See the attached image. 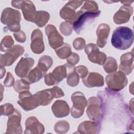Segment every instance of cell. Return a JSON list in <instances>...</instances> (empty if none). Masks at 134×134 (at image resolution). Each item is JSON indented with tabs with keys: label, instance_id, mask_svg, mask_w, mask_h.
Here are the masks:
<instances>
[{
	"label": "cell",
	"instance_id": "30",
	"mask_svg": "<svg viewBox=\"0 0 134 134\" xmlns=\"http://www.w3.org/2000/svg\"><path fill=\"white\" fill-rule=\"evenodd\" d=\"M30 83L26 79H20L17 80L14 85V88L16 92L20 93L30 90Z\"/></svg>",
	"mask_w": 134,
	"mask_h": 134
},
{
	"label": "cell",
	"instance_id": "15",
	"mask_svg": "<svg viewBox=\"0 0 134 134\" xmlns=\"http://www.w3.org/2000/svg\"><path fill=\"white\" fill-rule=\"evenodd\" d=\"M30 48L31 51L36 54H40L44 50L43 34L39 29H36L32 32Z\"/></svg>",
	"mask_w": 134,
	"mask_h": 134
},
{
	"label": "cell",
	"instance_id": "6",
	"mask_svg": "<svg viewBox=\"0 0 134 134\" xmlns=\"http://www.w3.org/2000/svg\"><path fill=\"white\" fill-rule=\"evenodd\" d=\"M25 50L23 46L19 44L14 46L7 50L5 53L0 55V66L4 67L11 65L18 57L23 54Z\"/></svg>",
	"mask_w": 134,
	"mask_h": 134
},
{
	"label": "cell",
	"instance_id": "20",
	"mask_svg": "<svg viewBox=\"0 0 134 134\" xmlns=\"http://www.w3.org/2000/svg\"><path fill=\"white\" fill-rule=\"evenodd\" d=\"M120 61L119 71L124 73L125 75L130 74L133 70V51L123 54L120 58Z\"/></svg>",
	"mask_w": 134,
	"mask_h": 134
},
{
	"label": "cell",
	"instance_id": "10",
	"mask_svg": "<svg viewBox=\"0 0 134 134\" xmlns=\"http://www.w3.org/2000/svg\"><path fill=\"white\" fill-rule=\"evenodd\" d=\"M85 52L91 62L99 65H103L107 59L106 54L100 52L97 46L94 43L87 44L85 47Z\"/></svg>",
	"mask_w": 134,
	"mask_h": 134
},
{
	"label": "cell",
	"instance_id": "11",
	"mask_svg": "<svg viewBox=\"0 0 134 134\" xmlns=\"http://www.w3.org/2000/svg\"><path fill=\"white\" fill-rule=\"evenodd\" d=\"M21 115L19 110L15 109L9 116L7 122V128L5 133L21 134L23 128L21 125Z\"/></svg>",
	"mask_w": 134,
	"mask_h": 134
},
{
	"label": "cell",
	"instance_id": "8",
	"mask_svg": "<svg viewBox=\"0 0 134 134\" xmlns=\"http://www.w3.org/2000/svg\"><path fill=\"white\" fill-rule=\"evenodd\" d=\"M67 75L68 70L65 65L57 66L52 72L44 75V82L48 86L57 85L66 77Z\"/></svg>",
	"mask_w": 134,
	"mask_h": 134
},
{
	"label": "cell",
	"instance_id": "21",
	"mask_svg": "<svg viewBox=\"0 0 134 134\" xmlns=\"http://www.w3.org/2000/svg\"><path fill=\"white\" fill-rule=\"evenodd\" d=\"M84 85L87 87H101L104 84L103 76L97 72H90L82 79Z\"/></svg>",
	"mask_w": 134,
	"mask_h": 134
},
{
	"label": "cell",
	"instance_id": "16",
	"mask_svg": "<svg viewBox=\"0 0 134 134\" xmlns=\"http://www.w3.org/2000/svg\"><path fill=\"white\" fill-rule=\"evenodd\" d=\"M34 60L30 57H23L18 62L15 69V74L19 77H25L33 66Z\"/></svg>",
	"mask_w": 134,
	"mask_h": 134
},
{
	"label": "cell",
	"instance_id": "18",
	"mask_svg": "<svg viewBox=\"0 0 134 134\" xmlns=\"http://www.w3.org/2000/svg\"><path fill=\"white\" fill-rule=\"evenodd\" d=\"M49 69V68L46 65L38 61L37 66L28 73L26 76V80L30 84L36 83L44 76Z\"/></svg>",
	"mask_w": 134,
	"mask_h": 134
},
{
	"label": "cell",
	"instance_id": "2",
	"mask_svg": "<svg viewBox=\"0 0 134 134\" xmlns=\"http://www.w3.org/2000/svg\"><path fill=\"white\" fill-rule=\"evenodd\" d=\"M21 19L20 13L16 9L7 7L2 12L1 23L7 25V29L10 31L17 32L20 30V21Z\"/></svg>",
	"mask_w": 134,
	"mask_h": 134
},
{
	"label": "cell",
	"instance_id": "28",
	"mask_svg": "<svg viewBox=\"0 0 134 134\" xmlns=\"http://www.w3.org/2000/svg\"><path fill=\"white\" fill-rule=\"evenodd\" d=\"M103 65L105 72L108 74L115 72L118 68L116 60L111 57H108Z\"/></svg>",
	"mask_w": 134,
	"mask_h": 134
},
{
	"label": "cell",
	"instance_id": "5",
	"mask_svg": "<svg viewBox=\"0 0 134 134\" xmlns=\"http://www.w3.org/2000/svg\"><path fill=\"white\" fill-rule=\"evenodd\" d=\"M71 98L73 103V106L71 109V116L74 118H80L84 112L87 101L84 95L79 91L73 93Z\"/></svg>",
	"mask_w": 134,
	"mask_h": 134
},
{
	"label": "cell",
	"instance_id": "26",
	"mask_svg": "<svg viewBox=\"0 0 134 134\" xmlns=\"http://www.w3.org/2000/svg\"><path fill=\"white\" fill-rule=\"evenodd\" d=\"M68 71V74L66 76V83L68 85L71 87L77 86L80 82V76L75 70L74 66L71 65L68 63L64 64Z\"/></svg>",
	"mask_w": 134,
	"mask_h": 134
},
{
	"label": "cell",
	"instance_id": "17",
	"mask_svg": "<svg viewBox=\"0 0 134 134\" xmlns=\"http://www.w3.org/2000/svg\"><path fill=\"white\" fill-rule=\"evenodd\" d=\"M25 127L24 133L26 134H41L44 131L43 125L35 116L29 117L26 119Z\"/></svg>",
	"mask_w": 134,
	"mask_h": 134
},
{
	"label": "cell",
	"instance_id": "39",
	"mask_svg": "<svg viewBox=\"0 0 134 134\" xmlns=\"http://www.w3.org/2000/svg\"><path fill=\"white\" fill-rule=\"evenodd\" d=\"M15 84V78L10 72H7L6 78L4 81V85L6 87H12Z\"/></svg>",
	"mask_w": 134,
	"mask_h": 134
},
{
	"label": "cell",
	"instance_id": "38",
	"mask_svg": "<svg viewBox=\"0 0 134 134\" xmlns=\"http://www.w3.org/2000/svg\"><path fill=\"white\" fill-rule=\"evenodd\" d=\"M75 70L78 73L80 77L82 79L85 78L87 75L88 73V69L86 68V66L83 65H80L76 66L75 68Z\"/></svg>",
	"mask_w": 134,
	"mask_h": 134
},
{
	"label": "cell",
	"instance_id": "42",
	"mask_svg": "<svg viewBox=\"0 0 134 134\" xmlns=\"http://www.w3.org/2000/svg\"><path fill=\"white\" fill-rule=\"evenodd\" d=\"M6 73V70L4 67L1 66V79H2Z\"/></svg>",
	"mask_w": 134,
	"mask_h": 134
},
{
	"label": "cell",
	"instance_id": "14",
	"mask_svg": "<svg viewBox=\"0 0 134 134\" xmlns=\"http://www.w3.org/2000/svg\"><path fill=\"white\" fill-rule=\"evenodd\" d=\"M18 97L19 100L17 103L25 111L31 110L39 106L35 99L34 95L29 91L20 92Z\"/></svg>",
	"mask_w": 134,
	"mask_h": 134
},
{
	"label": "cell",
	"instance_id": "12",
	"mask_svg": "<svg viewBox=\"0 0 134 134\" xmlns=\"http://www.w3.org/2000/svg\"><path fill=\"white\" fill-rule=\"evenodd\" d=\"M45 32L48 39L49 44L52 49H56L64 43L63 37L53 25H48L45 28Z\"/></svg>",
	"mask_w": 134,
	"mask_h": 134
},
{
	"label": "cell",
	"instance_id": "34",
	"mask_svg": "<svg viewBox=\"0 0 134 134\" xmlns=\"http://www.w3.org/2000/svg\"><path fill=\"white\" fill-rule=\"evenodd\" d=\"M59 29L62 35L65 36H69L72 33L73 29V25L66 21H63L60 24Z\"/></svg>",
	"mask_w": 134,
	"mask_h": 134
},
{
	"label": "cell",
	"instance_id": "9",
	"mask_svg": "<svg viewBox=\"0 0 134 134\" xmlns=\"http://www.w3.org/2000/svg\"><path fill=\"white\" fill-rule=\"evenodd\" d=\"M133 1H122L121 2L123 4L119 10L115 14L113 19L115 24L120 25L127 23L131 16L133 14V8L131 6V3Z\"/></svg>",
	"mask_w": 134,
	"mask_h": 134
},
{
	"label": "cell",
	"instance_id": "37",
	"mask_svg": "<svg viewBox=\"0 0 134 134\" xmlns=\"http://www.w3.org/2000/svg\"><path fill=\"white\" fill-rule=\"evenodd\" d=\"M79 61L80 57L77 53L75 52H72L68 58H66L67 63L73 66L77 64Z\"/></svg>",
	"mask_w": 134,
	"mask_h": 134
},
{
	"label": "cell",
	"instance_id": "29",
	"mask_svg": "<svg viewBox=\"0 0 134 134\" xmlns=\"http://www.w3.org/2000/svg\"><path fill=\"white\" fill-rule=\"evenodd\" d=\"M57 56L61 59L68 58L72 53V49L70 46L67 43H64L60 47L55 49Z\"/></svg>",
	"mask_w": 134,
	"mask_h": 134
},
{
	"label": "cell",
	"instance_id": "35",
	"mask_svg": "<svg viewBox=\"0 0 134 134\" xmlns=\"http://www.w3.org/2000/svg\"><path fill=\"white\" fill-rule=\"evenodd\" d=\"M14 106L10 103H6L1 105L0 113L1 115L10 116L15 111Z\"/></svg>",
	"mask_w": 134,
	"mask_h": 134
},
{
	"label": "cell",
	"instance_id": "33",
	"mask_svg": "<svg viewBox=\"0 0 134 134\" xmlns=\"http://www.w3.org/2000/svg\"><path fill=\"white\" fill-rule=\"evenodd\" d=\"M80 10L92 13H96L99 11L97 3L94 1H85Z\"/></svg>",
	"mask_w": 134,
	"mask_h": 134
},
{
	"label": "cell",
	"instance_id": "13",
	"mask_svg": "<svg viewBox=\"0 0 134 134\" xmlns=\"http://www.w3.org/2000/svg\"><path fill=\"white\" fill-rule=\"evenodd\" d=\"M80 13L79 17L76 21L73 24V27L77 34H79L83 29L84 25H85L88 21L93 20L96 17H98L101 12L99 10L96 13L84 12L79 10Z\"/></svg>",
	"mask_w": 134,
	"mask_h": 134
},
{
	"label": "cell",
	"instance_id": "32",
	"mask_svg": "<svg viewBox=\"0 0 134 134\" xmlns=\"http://www.w3.org/2000/svg\"><path fill=\"white\" fill-rule=\"evenodd\" d=\"M70 129L69 123L64 120H60L55 123L54 126V131L58 133H64L67 132Z\"/></svg>",
	"mask_w": 134,
	"mask_h": 134
},
{
	"label": "cell",
	"instance_id": "31",
	"mask_svg": "<svg viewBox=\"0 0 134 134\" xmlns=\"http://www.w3.org/2000/svg\"><path fill=\"white\" fill-rule=\"evenodd\" d=\"M14 41L11 36L7 35L3 37L1 42L0 50L2 52H6L14 46Z\"/></svg>",
	"mask_w": 134,
	"mask_h": 134
},
{
	"label": "cell",
	"instance_id": "36",
	"mask_svg": "<svg viewBox=\"0 0 134 134\" xmlns=\"http://www.w3.org/2000/svg\"><path fill=\"white\" fill-rule=\"evenodd\" d=\"M85 43L86 42L84 38L77 37L74 40L73 42V46L75 50H81L85 47Z\"/></svg>",
	"mask_w": 134,
	"mask_h": 134
},
{
	"label": "cell",
	"instance_id": "41",
	"mask_svg": "<svg viewBox=\"0 0 134 134\" xmlns=\"http://www.w3.org/2000/svg\"><path fill=\"white\" fill-rule=\"evenodd\" d=\"M23 1H13L11 2L12 6L18 9H21Z\"/></svg>",
	"mask_w": 134,
	"mask_h": 134
},
{
	"label": "cell",
	"instance_id": "22",
	"mask_svg": "<svg viewBox=\"0 0 134 134\" xmlns=\"http://www.w3.org/2000/svg\"><path fill=\"white\" fill-rule=\"evenodd\" d=\"M110 30L109 26L106 24L102 23L98 25L96 30V35L97 36V46L101 48L105 46Z\"/></svg>",
	"mask_w": 134,
	"mask_h": 134
},
{
	"label": "cell",
	"instance_id": "23",
	"mask_svg": "<svg viewBox=\"0 0 134 134\" xmlns=\"http://www.w3.org/2000/svg\"><path fill=\"white\" fill-rule=\"evenodd\" d=\"M53 115L57 118H62L69 115L70 107L68 104L63 100H57L51 107Z\"/></svg>",
	"mask_w": 134,
	"mask_h": 134
},
{
	"label": "cell",
	"instance_id": "19",
	"mask_svg": "<svg viewBox=\"0 0 134 134\" xmlns=\"http://www.w3.org/2000/svg\"><path fill=\"white\" fill-rule=\"evenodd\" d=\"M34 96L39 106H47L52 102L53 98H55L52 88L37 92Z\"/></svg>",
	"mask_w": 134,
	"mask_h": 134
},
{
	"label": "cell",
	"instance_id": "4",
	"mask_svg": "<svg viewBox=\"0 0 134 134\" xmlns=\"http://www.w3.org/2000/svg\"><path fill=\"white\" fill-rule=\"evenodd\" d=\"M105 82L110 90L116 92L122 90L128 84L127 77L120 71L107 75L105 78Z\"/></svg>",
	"mask_w": 134,
	"mask_h": 134
},
{
	"label": "cell",
	"instance_id": "27",
	"mask_svg": "<svg viewBox=\"0 0 134 134\" xmlns=\"http://www.w3.org/2000/svg\"><path fill=\"white\" fill-rule=\"evenodd\" d=\"M50 15L48 12L44 10H39L36 12L34 23L39 27H43L48 22Z\"/></svg>",
	"mask_w": 134,
	"mask_h": 134
},
{
	"label": "cell",
	"instance_id": "3",
	"mask_svg": "<svg viewBox=\"0 0 134 134\" xmlns=\"http://www.w3.org/2000/svg\"><path fill=\"white\" fill-rule=\"evenodd\" d=\"M83 3L82 1H69L60 11V16L72 25L79 17L80 12L75 10Z\"/></svg>",
	"mask_w": 134,
	"mask_h": 134
},
{
	"label": "cell",
	"instance_id": "40",
	"mask_svg": "<svg viewBox=\"0 0 134 134\" xmlns=\"http://www.w3.org/2000/svg\"><path fill=\"white\" fill-rule=\"evenodd\" d=\"M13 35L15 40L19 42L24 43L26 40V34L23 30H20L18 32H14Z\"/></svg>",
	"mask_w": 134,
	"mask_h": 134
},
{
	"label": "cell",
	"instance_id": "25",
	"mask_svg": "<svg viewBox=\"0 0 134 134\" xmlns=\"http://www.w3.org/2000/svg\"><path fill=\"white\" fill-rule=\"evenodd\" d=\"M77 131L82 134H95L98 132V126L95 121L86 120L79 125Z\"/></svg>",
	"mask_w": 134,
	"mask_h": 134
},
{
	"label": "cell",
	"instance_id": "1",
	"mask_svg": "<svg viewBox=\"0 0 134 134\" xmlns=\"http://www.w3.org/2000/svg\"><path fill=\"white\" fill-rule=\"evenodd\" d=\"M133 42V32L125 26L117 27L113 32L111 42L114 47L124 50L129 48Z\"/></svg>",
	"mask_w": 134,
	"mask_h": 134
},
{
	"label": "cell",
	"instance_id": "7",
	"mask_svg": "<svg viewBox=\"0 0 134 134\" xmlns=\"http://www.w3.org/2000/svg\"><path fill=\"white\" fill-rule=\"evenodd\" d=\"M87 101L86 114L88 118L95 122L99 121L103 114L99 99L96 97L92 96Z\"/></svg>",
	"mask_w": 134,
	"mask_h": 134
},
{
	"label": "cell",
	"instance_id": "24",
	"mask_svg": "<svg viewBox=\"0 0 134 134\" xmlns=\"http://www.w3.org/2000/svg\"><path fill=\"white\" fill-rule=\"evenodd\" d=\"M21 9L24 18L28 21L34 23L36 8L31 1H23Z\"/></svg>",
	"mask_w": 134,
	"mask_h": 134
}]
</instances>
